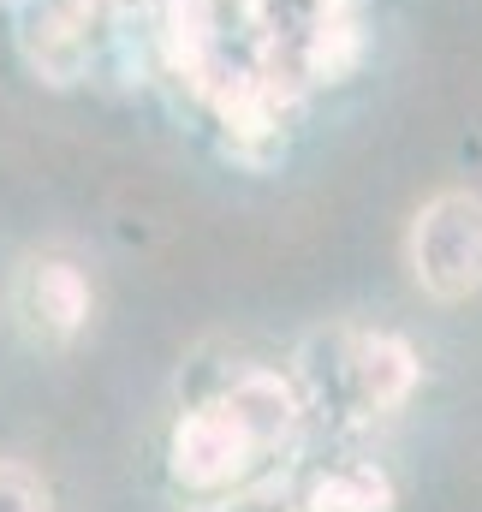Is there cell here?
<instances>
[{
    "label": "cell",
    "instance_id": "277c9868",
    "mask_svg": "<svg viewBox=\"0 0 482 512\" xmlns=\"http://www.w3.org/2000/svg\"><path fill=\"white\" fill-rule=\"evenodd\" d=\"M96 18L84 0H24V30H18V48L30 60V72L54 90L90 78L96 66Z\"/></svg>",
    "mask_w": 482,
    "mask_h": 512
},
{
    "label": "cell",
    "instance_id": "52a82bcc",
    "mask_svg": "<svg viewBox=\"0 0 482 512\" xmlns=\"http://www.w3.org/2000/svg\"><path fill=\"white\" fill-rule=\"evenodd\" d=\"M0 512H54V501H48V483H42L30 465L0 459Z\"/></svg>",
    "mask_w": 482,
    "mask_h": 512
},
{
    "label": "cell",
    "instance_id": "8992f818",
    "mask_svg": "<svg viewBox=\"0 0 482 512\" xmlns=\"http://www.w3.org/2000/svg\"><path fill=\"white\" fill-rule=\"evenodd\" d=\"M399 489L381 465H334L316 471L304 489V512H393Z\"/></svg>",
    "mask_w": 482,
    "mask_h": 512
},
{
    "label": "cell",
    "instance_id": "6da1fadb",
    "mask_svg": "<svg viewBox=\"0 0 482 512\" xmlns=\"http://www.w3.org/2000/svg\"><path fill=\"white\" fill-rule=\"evenodd\" d=\"M405 268L423 298L465 304L482 292V197L465 185L435 191L405 233Z\"/></svg>",
    "mask_w": 482,
    "mask_h": 512
},
{
    "label": "cell",
    "instance_id": "7a4b0ae2",
    "mask_svg": "<svg viewBox=\"0 0 482 512\" xmlns=\"http://www.w3.org/2000/svg\"><path fill=\"white\" fill-rule=\"evenodd\" d=\"M262 459H274V453L256 441V429L244 423L221 393L203 399V405H191L173 423V441H167V471L191 495H227V489H239Z\"/></svg>",
    "mask_w": 482,
    "mask_h": 512
},
{
    "label": "cell",
    "instance_id": "9c48e42d",
    "mask_svg": "<svg viewBox=\"0 0 482 512\" xmlns=\"http://www.w3.org/2000/svg\"><path fill=\"white\" fill-rule=\"evenodd\" d=\"M90 12H102V18H114V12H131V6H143V0H84Z\"/></svg>",
    "mask_w": 482,
    "mask_h": 512
},
{
    "label": "cell",
    "instance_id": "ba28073f",
    "mask_svg": "<svg viewBox=\"0 0 482 512\" xmlns=\"http://www.w3.org/2000/svg\"><path fill=\"white\" fill-rule=\"evenodd\" d=\"M197 512H286V507H274L268 495H244V489H227L221 501H209V507H197Z\"/></svg>",
    "mask_w": 482,
    "mask_h": 512
},
{
    "label": "cell",
    "instance_id": "3957f363",
    "mask_svg": "<svg viewBox=\"0 0 482 512\" xmlns=\"http://www.w3.org/2000/svg\"><path fill=\"white\" fill-rule=\"evenodd\" d=\"M18 322L48 340V346H72L84 328H90V310H96V286L90 274L72 262V256H30L18 268Z\"/></svg>",
    "mask_w": 482,
    "mask_h": 512
},
{
    "label": "cell",
    "instance_id": "30bf717a",
    "mask_svg": "<svg viewBox=\"0 0 482 512\" xmlns=\"http://www.w3.org/2000/svg\"><path fill=\"white\" fill-rule=\"evenodd\" d=\"M322 6H352V0H322Z\"/></svg>",
    "mask_w": 482,
    "mask_h": 512
},
{
    "label": "cell",
    "instance_id": "5b68a950",
    "mask_svg": "<svg viewBox=\"0 0 482 512\" xmlns=\"http://www.w3.org/2000/svg\"><path fill=\"white\" fill-rule=\"evenodd\" d=\"M363 66V24L352 6H322L298 42V72L304 84H346Z\"/></svg>",
    "mask_w": 482,
    "mask_h": 512
}]
</instances>
